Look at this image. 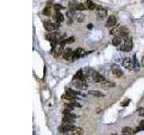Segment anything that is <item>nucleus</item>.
I'll list each match as a JSON object with an SVG mask.
<instances>
[{
	"label": "nucleus",
	"mask_w": 144,
	"mask_h": 135,
	"mask_svg": "<svg viewBox=\"0 0 144 135\" xmlns=\"http://www.w3.org/2000/svg\"><path fill=\"white\" fill-rule=\"evenodd\" d=\"M84 133V131H83L82 129H80V128H76L75 130L73 131V132H72V134L73 135H81Z\"/></svg>",
	"instance_id": "nucleus-22"
},
{
	"label": "nucleus",
	"mask_w": 144,
	"mask_h": 135,
	"mask_svg": "<svg viewBox=\"0 0 144 135\" xmlns=\"http://www.w3.org/2000/svg\"><path fill=\"white\" fill-rule=\"evenodd\" d=\"M67 93H69V94H72V95H80V91H76V90L70 89V88H68L67 89Z\"/></svg>",
	"instance_id": "nucleus-23"
},
{
	"label": "nucleus",
	"mask_w": 144,
	"mask_h": 135,
	"mask_svg": "<svg viewBox=\"0 0 144 135\" xmlns=\"http://www.w3.org/2000/svg\"><path fill=\"white\" fill-rule=\"evenodd\" d=\"M42 13H43V15H46V16H50V15H51V14H52V9H51V7L46 6V7L43 9Z\"/></svg>",
	"instance_id": "nucleus-20"
},
{
	"label": "nucleus",
	"mask_w": 144,
	"mask_h": 135,
	"mask_svg": "<svg viewBox=\"0 0 144 135\" xmlns=\"http://www.w3.org/2000/svg\"><path fill=\"white\" fill-rule=\"evenodd\" d=\"M116 24V18L115 16L113 15H110L108 17L107 22H106V27H112V26H114Z\"/></svg>",
	"instance_id": "nucleus-9"
},
{
	"label": "nucleus",
	"mask_w": 144,
	"mask_h": 135,
	"mask_svg": "<svg viewBox=\"0 0 144 135\" xmlns=\"http://www.w3.org/2000/svg\"><path fill=\"white\" fill-rule=\"evenodd\" d=\"M138 114L140 116H144V108H140L139 110H138Z\"/></svg>",
	"instance_id": "nucleus-27"
},
{
	"label": "nucleus",
	"mask_w": 144,
	"mask_h": 135,
	"mask_svg": "<svg viewBox=\"0 0 144 135\" xmlns=\"http://www.w3.org/2000/svg\"><path fill=\"white\" fill-rule=\"evenodd\" d=\"M92 27H93V25H92V24H89V25H88V29H92Z\"/></svg>",
	"instance_id": "nucleus-30"
},
{
	"label": "nucleus",
	"mask_w": 144,
	"mask_h": 135,
	"mask_svg": "<svg viewBox=\"0 0 144 135\" xmlns=\"http://www.w3.org/2000/svg\"><path fill=\"white\" fill-rule=\"evenodd\" d=\"M101 86L104 89H109V88H113L115 86V84L113 82H110V81H104L101 84Z\"/></svg>",
	"instance_id": "nucleus-11"
},
{
	"label": "nucleus",
	"mask_w": 144,
	"mask_h": 135,
	"mask_svg": "<svg viewBox=\"0 0 144 135\" xmlns=\"http://www.w3.org/2000/svg\"><path fill=\"white\" fill-rule=\"evenodd\" d=\"M141 64H142V66L144 67V57H143V59H142V60H141Z\"/></svg>",
	"instance_id": "nucleus-31"
},
{
	"label": "nucleus",
	"mask_w": 144,
	"mask_h": 135,
	"mask_svg": "<svg viewBox=\"0 0 144 135\" xmlns=\"http://www.w3.org/2000/svg\"><path fill=\"white\" fill-rule=\"evenodd\" d=\"M63 99H66V100H68V101H72V100H75L76 99V95H72V94H69V93H67L66 95H64L62 96Z\"/></svg>",
	"instance_id": "nucleus-16"
},
{
	"label": "nucleus",
	"mask_w": 144,
	"mask_h": 135,
	"mask_svg": "<svg viewBox=\"0 0 144 135\" xmlns=\"http://www.w3.org/2000/svg\"><path fill=\"white\" fill-rule=\"evenodd\" d=\"M111 70H112V72L113 73V75L115 76L116 78H120L121 76L123 75V71L120 69V67L116 64H113L111 67Z\"/></svg>",
	"instance_id": "nucleus-6"
},
{
	"label": "nucleus",
	"mask_w": 144,
	"mask_h": 135,
	"mask_svg": "<svg viewBox=\"0 0 144 135\" xmlns=\"http://www.w3.org/2000/svg\"><path fill=\"white\" fill-rule=\"evenodd\" d=\"M140 123H141V124H143V125H144V120H142V121H141V122H140Z\"/></svg>",
	"instance_id": "nucleus-32"
},
{
	"label": "nucleus",
	"mask_w": 144,
	"mask_h": 135,
	"mask_svg": "<svg viewBox=\"0 0 144 135\" xmlns=\"http://www.w3.org/2000/svg\"><path fill=\"white\" fill-rule=\"evenodd\" d=\"M58 24V23H57ZM57 24H53V23H51V22H44V28H45V30L48 31V32H53L54 30H56L58 29V27H59V25H57Z\"/></svg>",
	"instance_id": "nucleus-4"
},
{
	"label": "nucleus",
	"mask_w": 144,
	"mask_h": 135,
	"mask_svg": "<svg viewBox=\"0 0 144 135\" xmlns=\"http://www.w3.org/2000/svg\"><path fill=\"white\" fill-rule=\"evenodd\" d=\"M87 9V7H86V5H83V4H77L76 5V10L77 11H84Z\"/></svg>",
	"instance_id": "nucleus-21"
},
{
	"label": "nucleus",
	"mask_w": 144,
	"mask_h": 135,
	"mask_svg": "<svg viewBox=\"0 0 144 135\" xmlns=\"http://www.w3.org/2000/svg\"><path fill=\"white\" fill-rule=\"evenodd\" d=\"M87 7H88V10L93 11L94 9H96V5L94 4V2H92L91 0H87Z\"/></svg>",
	"instance_id": "nucleus-17"
},
{
	"label": "nucleus",
	"mask_w": 144,
	"mask_h": 135,
	"mask_svg": "<svg viewBox=\"0 0 144 135\" xmlns=\"http://www.w3.org/2000/svg\"><path fill=\"white\" fill-rule=\"evenodd\" d=\"M132 47H133L132 41V39L128 38V39L125 40L124 44L121 47V50H123V51H130V50H132Z\"/></svg>",
	"instance_id": "nucleus-3"
},
{
	"label": "nucleus",
	"mask_w": 144,
	"mask_h": 135,
	"mask_svg": "<svg viewBox=\"0 0 144 135\" xmlns=\"http://www.w3.org/2000/svg\"><path fill=\"white\" fill-rule=\"evenodd\" d=\"M63 59L65 60H67L68 62H72V61H75L76 58H75V53L74 51H72V50L70 48H68L64 50L63 52Z\"/></svg>",
	"instance_id": "nucleus-1"
},
{
	"label": "nucleus",
	"mask_w": 144,
	"mask_h": 135,
	"mask_svg": "<svg viewBox=\"0 0 144 135\" xmlns=\"http://www.w3.org/2000/svg\"><path fill=\"white\" fill-rule=\"evenodd\" d=\"M97 16L99 19H104L107 15V11L104 8H102L100 6H97Z\"/></svg>",
	"instance_id": "nucleus-8"
},
{
	"label": "nucleus",
	"mask_w": 144,
	"mask_h": 135,
	"mask_svg": "<svg viewBox=\"0 0 144 135\" xmlns=\"http://www.w3.org/2000/svg\"><path fill=\"white\" fill-rule=\"evenodd\" d=\"M84 19H85V15H83V14H78V15H77V22L81 23V22H83V21H84Z\"/></svg>",
	"instance_id": "nucleus-24"
},
{
	"label": "nucleus",
	"mask_w": 144,
	"mask_h": 135,
	"mask_svg": "<svg viewBox=\"0 0 144 135\" xmlns=\"http://www.w3.org/2000/svg\"><path fill=\"white\" fill-rule=\"evenodd\" d=\"M74 53H75V58H76V60H77V59L81 58L83 56H85L86 51H85V50L82 49V48H78V49H77V50L74 51Z\"/></svg>",
	"instance_id": "nucleus-10"
},
{
	"label": "nucleus",
	"mask_w": 144,
	"mask_h": 135,
	"mask_svg": "<svg viewBox=\"0 0 144 135\" xmlns=\"http://www.w3.org/2000/svg\"><path fill=\"white\" fill-rule=\"evenodd\" d=\"M122 133L123 134H132L133 133V130L131 128V127H124L123 129H122Z\"/></svg>",
	"instance_id": "nucleus-14"
},
{
	"label": "nucleus",
	"mask_w": 144,
	"mask_h": 135,
	"mask_svg": "<svg viewBox=\"0 0 144 135\" xmlns=\"http://www.w3.org/2000/svg\"><path fill=\"white\" fill-rule=\"evenodd\" d=\"M75 129L76 127L73 125V123H65L59 128L60 133H67L68 131H73Z\"/></svg>",
	"instance_id": "nucleus-2"
},
{
	"label": "nucleus",
	"mask_w": 144,
	"mask_h": 135,
	"mask_svg": "<svg viewBox=\"0 0 144 135\" xmlns=\"http://www.w3.org/2000/svg\"><path fill=\"white\" fill-rule=\"evenodd\" d=\"M123 65L124 67H125V69H127V70H133L135 69V65H134V62L133 60H132L131 59H129V58H125L123 61Z\"/></svg>",
	"instance_id": "nucleus-5"
},
{
	"label": "nucleus",
	"mask_w": 144,
	"mask_h": 135,
	"mask_svg": "<svg viewBox=\"0 0 144 135\" xmlns=\"http://www.w3.org/2000/svg\"><path fill=\"white\" fill-rule=\"evenodd\" d=\"M92 78L94 80V82H96V83H103L105 81L104 79V78L103 76L101 75V74H99L97 72H94V74L92 76Z\"/></svg>",
	"instance_id": "nucleus-7"
},
{
	"label": "nucleus",
	"mask_w": 144,
	"mask_h": 135,
	"mask_svg": "<svg viewBox=\"0 0 144 135\" xmlns=\"http://www.w3.org/2000/svg\"><path fill=\"white\" fill-rule=\"evenodd\" d=\"M47 39L49 41H57V33H51V34H48L46 35Z\"/></svg>",
	"instance_id": "nucleus-19"
},
{
	"label": "nucleus",
	"mask_w": 144,
	"mask_h": 135,
	"mask_svg": "<svg viewBox=\"0 0 144 135\" xmlns=\"http://www.w3.org/2000/svg\"><path fill=\"white\" fill-rule=\"evenodd\" d=\"M129 103H130V100H126V101H124V102H123L122 103V106H127V105H129Z\"/></svg>",
	"instance_id": "nucleus-29"
},
{
	"label": "nucleus",
	"mask_w": 144,
	"mask_h": 135,
	"mask_svg": "<svg viewBox=\"0 0 144 135\" xmlns=\"http://www.w3.org/2000/svg\"><path fill=\"white\" fill-rule=\"evenodd\" d=\"M88 94L90 95H93V96H96V97L104 96L103 93H101L100 91H97V90H89V91H88Z\"/></svg>",
	"instance_id": "nucleus-13"
},
{
	"label": "nucleus",
	"mask_w": 144,
	"mask_h": 135,
	"mask_svg": "<svg viewBox=\"0 0 144 135\" xmlns=\"http://www.w3.org/2000/svg\"><path fill=\"white\" fill-rule=\"evenodd\" d=\"M121 41H122L121 37H119V36H115V37L113 39V41H112V43H113V45H114V46H118V45L121 43Z\"/></svg>",
	"instance_id": "nucleus-18"
},
{
	"label": "nucleus",
	"mask_w": 144,
	"mask_h": 135,
	"mask_svg": "<svg viewBox=\"0 0 144 135\" xmlns=\"http://www.w3.org/2000/svg\"><path fill=\"white\" fill-rule=\"evenodd\" d=\"M53 18H54V20L56 21L57 23H61V22L64 21V15L60 14L59 11H56V14H55Z\"/></svg>",
	"instance_id": "nucleus-12"
},
{
	"label": "nucleus",
	"mask_w": 144,
	"mask_h": 135,
	"mask_svg": "<svg viewBox=\"0 0 144 135\" xmlns=\"http://www.w3.org/2000/svg\"><path fill=\"white\" fill-rule=\"evenodd\" d=\"M54 8H55V10L56 11H60V9H63V7L62 6H60V5H54Z\"/></svg>",
	"instance_id": "nucleus-28"
},
{
	"label": "nucleus",
	"mask_w": 144,
	"mask_h": 135,
	"mask_svg": "<svg viewBox=\"0 0 144 135\" xmlns=\"http://www.w3.org/2000/svg\"><path fill=\"white\" fill-rule=\"evenodd\" d=\"M144 131V125H143V124H141V123H140V125L139 127H137V128L135 129V131H133V133L139 132V131Z\"/></svg>",
	"instance_id": "nucleus-25"
},
{
	"label": "nucleus",
	"mask_w": 144,
	"mask_h": 135,
	"mask_svg": "<svg viewBox=\"0 0 144 135\" xmlns=\"http://www.w3.org/2000/svg\"><path fill=\"white\" fill-rule=\"evenodd\" d=\"M64 115H67V116H68V117H71V118H74V119H76V118H77V115H74V114H72L71 111H70V112H68V113H67V114H65Z\"/></svg>",
	"instance_id": "nucleus-26"
},
{
	"label": "nucleus",
	"mask_w": 144,
	"mask_h": 135,
	"mask_svg": "<svg viewBox=\"0 0 144 135\" xmlns=\"http://www.w3.org/2000/svg\"><path fill=\"white\" fill-rule=\"evenodd\" d=\"M63 123H75V119L74 118H71V117H68L67 115H64V117H63Z\"/></svg>",
	"instance_id": "nucleus-15"
}]
</instances>
